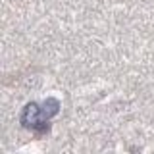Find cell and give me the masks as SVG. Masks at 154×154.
<instances>
[{"mask_svg":"<svg viewBox=\"0 0 154 154\" xmlns=\"http://www.w3.org/2000/svg\"><path fill=\"white\" fill-rule=\"evenodd\" d=\"M58 110H60V102L54 98H48L42 104L31 102L21 112V123L25 129H29V131H33L37 135L46 133L48 127H50V119L58 114Z\"/></svg>","mask_w":154,"mask_h":154,"instance_id":"1","label":"cell"}]
</instances>
